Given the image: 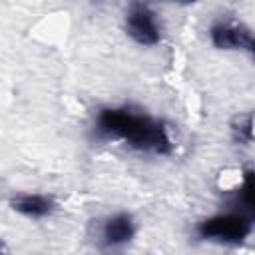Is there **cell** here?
<instances>
[{"label": "cell", "instance_id": "1", "mask_svg": "<svg viewBox=\"0 0 255 255\" xmlns=\"http://www.w3.org/2000/svg\"><path fill=\"white\" fill-rule=\"evenodd\" d=\"M94 131L100 139H118L135 151L153 155L173 153V139L169 135L167 124L135 106H114L98 110Z\"/></svg>", "mask_w": 255, "mask_h": 255}, {"label": "cell", "instance_id": "2", "mask_svg": "<svg viewBox=\"0 0 255 255\" xmlns=\"http://www.w3.org/2000/svg\"><path fill=\"white\" fill-rule=\"evenodd\" d=\"M251 233V219L245 213L229 211L207 217L195 225V235L203 241H217L225 245H237Z\"/></svg>", "mask_w": 255, "mask_h": 255}, {"label": "cell", "instance_id": "3", "mask_svg": "<svg viewBox=\"0 0 255 255\" xmlns=\"http://www.w3.org/2000/svg\"><path fill=\"white\" fill-rule=\"evenodd\" d=\"M126 34L139 46H155L161 40V20L157 12L143 2H133L124 14Z\"/></svg>", "mask_w": 255, "mask_h": 255}, {"label": "cell", "instance_id": "4", "mask_svg": "<svg viewBox=\"0 0 255 255\" xmlns=\"http://www.w3.org/2000/svg\"><path fill=\"white\" fill-rule=\"evenodd\" d=\"M135 235V221L129 213L120 211L114 215H108L98 229V243L100 247L112 251L122 245H128Z\"/></svg>", "mask_w": 255, "mask_h": 255}, {"label": "cell", "instance_id": "5", "mask_svg": "<svg viewBox=\"0 0 255 255\" xmlns=\"http://www.w3.org/2000/svg\"><path fill=\"white\" fill-rule=\"evenodd\" d=\"M255 36L251 30L235 20H217L209 28V40L217 50H245Z\"/></svg>", "mask_w": 255, "mask_h": 255}, {"label": "cell", "instance_id": "6", "mask_svg": "<svg viewBox=\"0 0 255 255\" xmlns=\"http://www.w3.org/2000/svg\"><path fill=\"white\" fill-rule=\"evenodd\" d=\"M10 207L28 219H44L56 211V201L46 193H18L10 199Z\"/></svg>", "mask_w": 255, "mask_h": 255}, {"label": "cell", "instance_id": "7", "mask_svg": "<svg viewBox=\"0 0 255 255\" xmlns=\"http://www.w3.org/2000/svg\"><path fill=\"white\" fill-rule=\"evenodd\" d=\"M237 197L243 207L241 213H245L249 219H255V169H247L243 173Z\"/></svg>", "mask_w": 255, "mask_h": 255}, {"label": "cell", "instance_id": "8", "mask_svg": "<svg viewBox=\"0 0 255 255\" xmlns=\"http://www.w3.org/2000/svg\"><path fill=\"white\" fill-rule=\"evenodd\" d=\"M255 137V114H239L231 122V139L245 145Z\"/></svg>", "mask_w": 255, "mask_h": 255}, {"label": "cell", "instance_id": "9", "mask_svg": "<svg viewBox=\"0 0 255 255\" xmlns=\"http://www.w3.org/2000/svg\"><path fill=\"white\" fill-rule=\"evenodd\" d=\"M247 52H249V56L253 58V62H255V38L251 40V44H249V48H247Z\"/></svg>", "mask_w": 255, "mask_h": 255}]
</instances>
